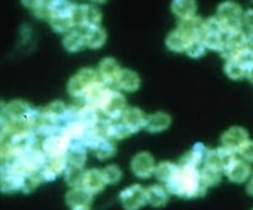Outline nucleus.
<instances>
[{
  "mask_svg": "<svg viewBox=\"0 0 253 210\" xmlns=\"http://www.w3.org/2000/svg\"><path fill=\"white\" fill-rule=\"evenodd\" d=\"M166 184L169 193L184 198L203 196L207 188L201 178V170L197 167L180 163L175 175Z\"/></svg>",
  "mask_w": 253,
  "mask_h": 210,
  "instance_id": "1",
  "label": "nucleus"
},
{
  "mask_svg": "<svg viewBox=\"0 0 253 210\" xmlns=\"http://www.w3.org/2000/svg\"><path fill=\"white\" fill-rule=\"evenodd\" d=\"M243 12L240 5L235 2L226 1L218 5L216 18L219 21L223 33L240 30L243 23Z\"/></svg>",
  "mask_w": 253,
  "mask_h": 210,
  "instance_id": "2",
  "label": "nucleus"
},
{
  "mask_svg": "<svg viewBox=\"0 0 253 210\" xmlns=\"http://www.w3.org/2000/svg\"><path fill=\"white\" fill-rule=\"evenodd\" d=\"M102 81L99 73L89 67L81 68L67 83V92L73 98H83L86 92L97 82Z\"/></svg>",
  "mask_w": 253,
  "mask_h": 210,
  "instance_id": "3",
  "label": "nucleus"
},
{
  "mask_svg": "<svg viewBox=\"0 0 253 210\" xmlns=\"http://www.w3.org/2000/svg\"><path fill=\"white\" fill-rule=\"evenodd\" d=\"M72 21L74 27H78L84 30L100 27L102 21V14L100 10L89 4L76 5L73 14Z\"/></svg>",
  "mask_w": 253,
  "mask_h": 210,
  "instance_id": "4",
  "label": "nucleus"
},
{
  "mask_svg": "<svg viewBox=\"0 0 253 210\" xmlns=\"http://www.w3.org/2000/svg\"><path fill=\"white\" fill-rule=\"evenodd\" d=\"M126 109V101L124 95L118 91L108 89L99 110H101L110 119L116 120L123 116Z\"/></svg>",
  "mask_w": 253,
  "mask_h": 210,
  "instance_id": "5",
  "label": "nucleus"
},
{
  "mask_svg": "<svg viewBox=\"0 0 253 210\" xmlns=\"http://www.w3.org/2000/svg\"><path fill=\"white\" fill-rule=\"evenodd\" d=\"M120 200L125 210H139L148 203L146 189L137 183L122 190Z\"/></svg>",
  "mask_w": 253,
  "mask_h": 210,
  "instance_id": "6",
  "label": "nucleus"
},
{
  "mask_svg": "<svg viewBox=\"0 0 253 210\" xmlns=\"http://www.w3.org/2000/svg\"><path fill=\"white\" fill-rule=\"evenodd\" d=\"M72 141L62 132L56 135L46 137L42 144V151L45 153L47 158H57L66 156Z\"/></svg>",
  "mask_w": 253,
  "mask_h": 210,
  "instance_id": "7",
  "label": "nucleus"
},
{
  "mask_svg": "<svg viewBox=\"0 0 253 210\" xmlns=\"http://www.w3.org/2000/svg\"><path fill=\"white\" fill-rule=\"evenodd\" d=\"M235 160V153L221 146L215 149L209 150L204 164L224 173Z\"/></svg>",
  "mask_w": 253,
  "mask_h": 210,
  "instance_id": "8",
  "label": "nucleus"
},
{
  "mask_svg": "<svg viewBox=\"0 0 253 210\" xmlns=\"http://www.w3.org/2000/svg\"><path fill=\"white\" fill-rule=\"evenodd\" d=\"M26 175L12 169L6 164H1V191L11 193L22 190Z\"/></svg>",
  "mask_w": 253,
  "mask_h": 210,
  "instance_id": "9",
  "label": "nucleus"
},
{
  "mask_svg": "<svg viewBox=\"0 0 253 210\" xmlns=\"http://www.w3.org/2000/svg\"><path fill=\"white\" fill-rule=\"evenodd\" d=\"M246 36L247 35L244 34L242 29L224 34L223 47L219 52L220 55L226 58V60L233 57L240 50L245 48Z\"/></svg>",
  "mask_w": 253,
  "mask_h": 210,
  "instance_id": "10",
  "label": "nucleus"
},
{
  "mask_svg": "<svg viewBox=\"0 0 253 210\" xmlns=\"http://www.w3.org/2000/svg\"><path fill=\"white\" fill-rule=\"evenodd\" d=\"M249 140V135L246 129L241 126H231L224 131L220 137V141L223 147L238 153L240 148L246 141Z\"/></svg>",
  "mask_w": 253,
  "mask_h": 210,
  "instance_id": "11",
  "label": "nucleus"
},
{
  "mask_svg": "<svg viewBox=\"0 0 253 210\" xmlns=\"http://www.w3.org/2000/svg\"><path fill=\"white\" fill-rule=\"evenodd\" d=\"M155 162L152 155L148 152H139L133 156L130 162L132 173L141 178H147L154 174Z\"/></svg>",
  "mask_w": 253,
  "mask_h": 210,
  "instance_id": "12",
  "label": "nucleus"
},
{
  "mask_svg": "<svg viewBox=\"0 0 253 210\" xmlns=\"http://www.w3.org/2000/svg\"><path fill=\"white\" fill-rule=\"evenodd\" d=\"M67 109L68 107L61 101H53L41 111L39 120L63 127Z\"/></svg>",
  "mask_w": 253,
  "mask_h": 210,
  "instance_id": "13",
  "label": "nucleus"
},
{
  "mask_svg": "<svg viewBox=\"0 0 253 210\" xmlns=\"http://www.w3.org/2000/svg\"><path fill=\"white\" fill-rule=\"evenodd\" d=\"M121 68L113 57H105L99 63V75L105 85L117 84Z\"/></svg>",
  "mask_w": 253,
  "mask_h": 210,
  "instance_id": "14",
  "label": "nucleus"
},
{
  "mask_svg": "<svg viewBox=\"0 0 253 210\" xmlns=\"http://www.w3.org/2000/svg\"><path fill=\"white\" fill-rule=\"evenodd\" d=\"M146 117L144 112L135 106L127 107L123 116H122V122L126 126V128L130 131V133H136L141 128L145 127L146 123Z\"/></svg>",
  "mask_w": 253,
  "mask_h": 210,
  "instance_id": "15",
  "label": "nucleus"
},
{
  "mask_svg": "<svg viewBox=\"0 0 253 210\" xmlns=\"http://www.w3.org/2000/svg\"><path fill=\"white\" fill-rule=\"evenodd\" d=\"M67 164L68 162L66 156L49 158L45 166L39 171L43 182L54 180L58 175L65 172V170L67 169Z\"/></svg>",
  "mask_w": 253,
  "mask_h": 210,
  "instance_id": "16",
  "label": "nucleus"
},
{
  "mask_svg": "<svg viewBox=\"0 0 253 210\" xmlns=\"http://www.w3.org/2000/svg\"><path fill=\"white\" fill-rule=\"evenodd\" d=\"M228 179L235 183L246 181L252 175L251 167L244 160L236 159L224 172Z\"/></svg>",
  "mask_w": 253,
  "mask_h": 210,
  "instance_id": "17",
  "label": "nucleus"
},
{
  "mask_svg": "<svg viewBox=\"0 0 253 210\" xmlns=\"http://www.w3.org/2000/svg\"><path fill=\"white\" fill-rule=\"evenodd\" d=\"M105 180L102 175V171L98 169H91L84 173L82 185L92 194H96L102 191L105 187Z\"/></svg>",
  "mask_w": 253,
  "mask_h": 210,
  "instance_id": "18",
  "label": "nucleus"
},
{
  "mask_svg": "<svg viewBox=\"0 0 253 210\" xmlns=\"http://www.w3.org/2000/svg\"><path fill=\"white\" fill-rule=\"evenodd\" d=\"M204 21L198 16H194L187 20H181L178 24V29L184 32L191 40L195 38H203L204 35Z\"/></svg>",
  "mask_w": 253,
  "mask_h": 210,
  "instance_id": "19",
  "label": "nucleus"
},
{
  "mask_svg": "<svg viewBox=\"0 0 253 210\" xmlns=\"http://www.w3.org/2000/svg\"><path fill=\"white\" fill-rule=\"evenodd\" d=\"M93 194L83 186L71 188L65 195V202L71 208L77 206H89L92 202Z\"/></svg>",
  "mask_w": 253,
  "mask_h": 210,
  "instance_id": "20",
  "label": "nucleus"
},
{
  "mask_svg": "<svg viewBox=\"0 0 253 210\" xmlns=\"http://www.w3.org/2000/svg\"><path fill=\"white\" fill-rule=\"evenodd\" d=\"M192 41L189 36L182 32L180 29H176L168 34L165 39V44L167 48L174 52L186 51L188 44Z\"/></svg>",
  "mask_w": 253,
  "mask_h": 210,
  "instance_id": "21",
  "label": "nucleus"
},
{
  "mask_svg": "<svg viewBox=\"0 0 253 210\" xmlns=\"http://www.w3.org/2000/svg\"><path fill=\"white\" fill-rule=\"evenodd\" d=\"M171 124V117L163 111H157L146 117L145 129L151 133L162 132Z\"/></svg>",
  "mask_w": 253,
  "mask_h": 210,
  "instance_id": "22",
  "label": "nucleus"
},
{
  "mask_svg": "<svg viewBox=\"0 0 253 210\" xmlns=\"http://www.w3.org/2000/svg\"><path fill=\"white\" fill-rule=\"evenodd\" d=\"M67 162L70 166L83 168L87 160V149L80 141H73L66 154Z\"/></svg>",
  "mask_w": 253,
  "mask_h": 210,
  "instance_id": "23",
  "label": "nucleus"
},
{
  "mask_svg": "<svg viewBox=\"0 0 253 210\" xmlns=\"http://www.w3.org/2000/svg\"><path fill=\"white\" fill-rule=\"evenodd\" d=\"M118 86L126 92H135L140 86V78L136 72L130 69H122L117 81Z\"/></svg>",
  "mask_w": 253,
  "mask_h": 210,
  "instance_id": "24",
  "label": "nucleus"
},
{
  "mask_svg": "<svg viewBox=\"0 0 253 210\" xmlns=\"http://www.w3.org/2000/svg\"><path fill=\"white\" fill-rule=\"evenodd\" d=\"M62 45L69 52H77L82 50L85 46H87L85 34L79 30L70 31L63 37Z\"/></svg>",
  "mask_w": 253,
  "mask_h": 210,
  "instance_id": "25",
  "label": "nucleus"
},
{
  "mask_svg": "<svg viewBox=\"0 0 253 210\" xmlns=\"http://www.w3.org/2000/svg\"><path fill=\"white\" fill-rule=\"evenodd\" d=\"M98 111H99V109L84 104L83 105L77 107L76 119L79 120L80 122L84 123L88 127V129L96 127L102 120L100 118Z\"/></svg>",
  "mask_w": 253,
  "mask_h": 210,
  "instance_id": "26",
  "label": "nucleus"
},
{
  "mask_svg": "<svg viewBox=\"0 0 253 210\" xmlns=\"http://www.w3.org/2000/svg\"><path fill=\"white\" fill-rule=\"evenodd\" d=\"M99 126L102 129L104 135L109 139L122 140L128 137L131 134L130 131L126 128V126L123 122L112 123L110 121H105L103 123L101 120V122L99 123Z\"/></svg>",
  "mask_w": 253,
  "mask_h": 210,
  "instance_id": "27",
  "label": "nucleus"
},
{
  "mask_svg": "<svg viewBox=\"0 0 253 210\" xmlns=\"http://www.w3.org/2000/svg\"><path fill=\"white\" fill-rule=\"evenodd\" d=\"M171 11L181 20H187L196 16L197 4L193 0H174L171 3Z\"/></svg>",
  "mask_w": 253,
  "mask_h": 210,
  "instance_id": "28",
  "label": "nucleus"
},
{
  "mask_svg": "<svg viewBox=\"0 0 253 210\" xmlns=\"http://www.w3.org/2000/svg\"><path fill=\"white\" fill-rule=\"evenodd\" d=\"M208 152L209 149L202 142H197L194 144L193 148L181 159L180 163L189 164L199 168L203 162L205 163Z\"/></svg>",
  "mask_w": 253,
  "mask_h": 210,
  "instance_id": "29",
  "label": "nucleus"
},
{
  "mask_svg": "<svg viewBox=\"0 0 253 210\" xmlns=\"http://www.w3.org/2000/svg\"><path fill=\"white\" fill-rule=\"evenodd\" d=\"M147 202L152 207L158 208L166 205L169 199L168 190L159 184H153L146 188Z\"/></svg>",
  "mask_w": 253,
  "mask_h": 210,
  "instance_id": "30",
  "label": "nucleus"
},
{
  "mask_svg": "<svg viewBox=\"0 0 253 210\" xmlns=\"http://www.w3.org/2000/svg\"><path fill=\"white\" fill-rule=\"evenodd\" d=\"M73 14V13H72ZM72 14H56L52 15L48 22L53 32L58 34L69 33L74 28L72 21Z\"/></svg>",
  "mask_w": 253,
  "mask_h": 210,
  "instance_id": "31",
  "label": "nucleus"
},
{
  "mask_svg": "<svg viewBox=\"0 0 253 210\" xmlns=\"http://www.w3.org/2000/svg\"><path fill=\"white\" fill-rule=\"evenodd\" d=\"M85 38L86 44L89 48L97 49L104 45L107 39V34L104 29L98 28H91L85 30Z\"/></svg>",
  "mask_w": 253,
  "mask_h": 210,
  "instance_id": "32",
  "label": "nucleus"
},
{
  "mask_svg": "<svg viewBox=\"0 0 253 210\" xmlns=\"http://www.w3.org/2000/svg\"><path fill=\"white\" fill-rule=\"evenodd\" d=\"M177 170H178V165L169 161H164L159 163L156 166L154 171V175L158 180L167 183L175 175Z\"/></svg>",
  "mask_w": 253,
  "mask_h": 210,
  "instance_id": "33",
  "label": "nucleus"
},
{
  "mask_svg": "<svg viewBox=\"0 0 253 210\" xmlns=\"http://www.w3.org/2000/svg\"><path fill=\"white\" fill-rule=\"evenodd\" d=\"M87 130H88V127L84 123L76 119L74 121H71L65 124L61 132L64 133L73 142V141H80L84 137Z\"/></svg>",
  "mask_w": 253,
  "mask_h": 210,
  "instance_id": "34",
  "label": "nucleus"
},
{
  "mask_svg": "<svg viewBox=\"0 0 253 210\" xmlns=\"http://www.w3.org/2000/svg\"><path fill=\"white\" fill-rule=\"evenodd\" d=\"M94 152H95V156L99 160H107L115 156L117 152V148L111 139L105 137L96 146V148L94 149Z\"/></svg>",
  "mask_w": 253,
  "mask_h": 210,
  "instance_id": "35",
  "label": "nucleus"
},
{
  "mask_svg": "<svg viewBox=\"0 0 253 210\" xmlns=\"http://www.w3.org/2000/svg\"><path fill=\"white\" fill-rule=\"evenodd\" d=\"M221 174L222 172L214 169L212 167L204 165L201 170V178L206 187L215 186L221 180Z\"/></svg>",
  "mask_w": 253,
  "mask_h": 210,
  "instance_id": "36",
  "label": "nucleus"
},
{
  "mask_svg": "<svg viewBox=\"0 0 253 210\" xmlns=\"http://www.w3.org/2000/svg\"><path fill=\"white\" fill-rule=\"evenodd\" d=\"M223 33L220 32H207L204 33L203 42L206 48L220 52L223 47Z\"/></svg>",
  "mask_w": 253,
  "mask_h": 210,
  "instance_id": "37",
  "label": "nucleus"
},
{
  "mask_svg": "<svg viewBox=\"0 0 253 210\" xmlns=\"http://www.w3.org/2000/svg\"><path fill=\"white\" fill-rule=\"evenodd\" d=\"M224 72L228 78L232 80H239L246 76L245 69L235 57H231L226 60L224 64Z\"/></svg>",
  "mask_w": 253,
  "mask_h": 210,
  "instance_id": "38",
  "label": "nucleus"
},
{
  "mask_svg": "<svg viewBox=\"0 0 253 210\" xmlns=\"http://www.w3.org/2000/svg\"><path fill=\"white\" fill-rule=\"evenodd\" d=\"M84 173L81 168L69 166L64 172V180L71 188L78 187L82 185Z\"/></svg>",
  "mask_w": 253,
  "mask_h": 210,
  "instance_id": "39",
  "label": "nucleus"
},
{
  "mask_svg": "<svg viewBox=\"0 0 253 210\" xmlns=\"http://www.w3.org/2000/svg\"><path fill=\"white\" fill-rule=\"evenodd\" d=\"M102 175L107 184H115L122 178V171L115 164L106 166L102 170Z\"/></svg>",
  "mask_w": 253,
  "mask_h": 210,
  "instance_id": "40",
  "label": "nucleus"
},
{
  "mask_svg": "<svg viewBox=\"0 0 253 210\" xmlns=\"http://www.w3.org/2000/svg\"><path fill=\"white\" fill-rule=\"evenodd\" d=\"M206 46L203 42V38H195L188 44L186 48V53L192 58H199L204 55Z\"/></svg>",
  "mask_w": 253,
  "mask_h": 210,
  "instance_id": "41",
  "label": "nucleus"
},
{
  "mask_svg": "<svg viewBox=\"0 0 253 210\" xmlns=\"http://www.w3.org/2000/svg\"><path fill=\"white\" fill-rule=\"evenodd\" d=\"M42 182H43V180H42V176L40 175V172L31 174V175L26 176L22 191L24 193L28 194V193L34 191L38 187V185L41 184Z\"/></svg>",
  "mask_w": 253,
  "mask_h": 210,
  "instance_id": "42",
  "label": "nucleus"
},
{
  "mask_svg": "<svg viewBox=\"0 0 253 210\" xmlns=\"http://www.w3.org/2000/svg\"><path fill=\"white\" fill-rule=\"evenodd\" d=\"M240 156L247 163H253V140H248L238 151Z\"/></svg>",
  "mask_w": 253,
  "mask_h": 210,
  "instance_id": "43",
  "label": "nucleus"
},
{
  "mask_svg": "<svg viewBox=\"0 0 253 210\" xmlns=\"http://www.w3.org/2000/svg\"><path fill=\"white\" fill-rule=\"evenodd\" d=\"M243 23L250 32H253V9H249L243 14Z\"/></svg>",
  "mask_w": 253,
  "mask_h": 210,
  "instance_id": "44",
  "label": "nucleus"
},
{
  "mask_svg": "<svg viewBox=\"0 0 253 210\" xmlns=\"http://www.w3.org/2000/svg\"><path fill=\"white\" fill-rule=\"evenodd\" d=\"M245 48H247V49H249L250 51L253 52V32H250L246 36Z\"/></svg>",
  "mask_w": 253,
  "mask_h": 210,
  "instance_id": "45",
  "label": "nucleus"
},
{
  "mask_svg": "<svg viewBox=\"0 0 253 210\" xmlns=\"http://www.w3.org/2000/svg\"><path fill=\"white\" fill-rule=\"evenodd\" d=\"M246 191L249 195L253 196V175L250 176L248 182H247V185H246Z\"/></svg>",
  "mask_w": 253,
  "mask_h": 210,
  "instance_id": "46",
  "label": "nucleus"
},
{
  "mask_svg": "<svg viewBox=\"0 0 253 210\" xmlns=\"http://www.w3.org/2000/svg\"><path fill=\"white\" fill-rule=\"evenodd\" d=\"M246 77H247V79L253 84V67L247 72V74H246Z\"/></svg>",
  "mask_w": 253,
  "mask_h": 210,
  "instance_id": "47",
  "label": "nucleus"
},
{
  "mask_svg": "<svg viewBox=\"0 0 253 210\" xmlns=\"http://www.w3.org/2000/svg\"><path fill=\"white\" fill-rule=\"evenodd\" d=\"M71 210H91L89 206H77L74 208H71Z\"/></svg>",
  "mask_w": 253,
  "mask_h": 210,
  "instance_id": "48",
  "label": "nucleus"
},
{
  "mask_svg": "<svg viewBox=\"0 0 253 210\" xmlns=\"http://www.w3.org/2000/svg\"><path fill=\"white\" fill-rule=\"evenodd\" d=\"M252 210H253V209H252Z\"/></svg>",
  "mask_w": 253,
  "mask_h": 210,
  "instance_id": "49",
  "label": "nucleus"
}]
</instances>
